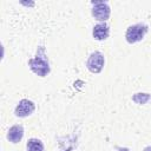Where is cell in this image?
Masks as SVG:
<instances>
[{
  "label": "cell",
  "instance_id": "cell-8",
  "mask_svg": "<svg viewBox=\"0 0 151 151\" xmlns=\"http://www.w3.org/2000/svg\"><path fill=\"white\" fill-rule=\"evenodd\" d=\"M27 151H44V144L38 138H31L28 139L26 144Z\"/></svg>",
  "mask_w": 151,
  "mask_h": 151
},
{
  "label": "cell",
  "instance_id": "cell-12",
  "mask_svg": "<svg viewBox=\"0 0 151 151\" xmlns=\"http://www.w3.org/2000/svg\"><path fill=\"white\" fill-rule=\"evenodd\" d=\"M143 151H151V145L150 146H146V147H144V150Z\"/></svg>",
  "mask_w": 151,
  "mask_h": 151
},
{
  "label": "cell",
  "instance_id": "cell-2",
  "mask_svg": "<svg viewBox=\"0 0 151 151\" xmlns=\"http://www.w3.org/2000/svg\"><path fill=\"white\" fill-rule=\"evenodd\" d=\"M149 27L145 24H136L130 26L125 32V39L129 44H136L140 41L147 33Z\"/></svg>",
  "mask_w": 151,
  "mask_h": 151
},
{
  "label": "cell",
  "instance_id": "cell-10",
  "mask_svg": "<svg viewBox=\"0 0 151 151\" xmlns=\"http://www.w3.org/2000/svg\"><path fill=\"white\" fill-rule=\"evenodd\" d=\"M117 151H130V149H127V147H117Z\"/></svg>",
  "mask_w": 151,
  "mask_h": 151
},
{
  "label": "cell",
  "instance_id": "cell-11",
  "mask_svg": "<svg viewBox=\"0 0 151 151\" xmlns=\"http://www.w3.org/2000/svg\"><path fill=\"white\" fill-rule=\"evenodd\" d=\"M21 4H22V5H26V6H34V2H24V1H22Z\"/></svg>",
  "mask_w": 151,
  "mask_h": 151
},
{
  "label": "cell",
  "instance_id": "cell-5",
  "mask_svg": "<svg viewBox=\"0 0 151 151\" xmlns=\"http://www.w3.org/2000/svg\"><path fill=\"white\" fill-rule=\"evenodd\" d=\"M35 110V105L32 100H28V99H21L17 107H15V116L17 117H20V118H25V117H28L31 116Z\"/></svg>",
  "mask_w": 151,
  "mask_h": 151
},
{
  "label": "cell",
  "instance_id": "cell-1",
  "mask_svg": "<svg viewBox=\"0 0 151 151\" xmlns=\"http://www.w3.org/2000/svg\"><path fill=\"white\" fill-rule=\"evenodd\" d=\"M28 66L33 73L39 77H46L50 73V64L44 46H39L35 55L28 60Z\"/></svg>",
  "mask_w": 151,
  "mask_h": 151
},
{
  "label": "cell",
  "instance_id": "cell-7",
  "mask_svg": "<svg viewBox=\"0 0 151 151\" xmlns=\"http://www.w3.org/2000/svg\"><path fill=\"white\" fill-rule=\"evenodd\" d=\"M22 137H24V127L21 125H13L7 132V139L13 144L19 143L22 139Z\"/></svg>",
  "mask_w": 151,
  "mask_h": 151
},
{
  "label": "cell",
  "instance_id": "cell-6",
  "mask_svg": "<svg viewBox=\"0 0 151 151\" xmlns=\"http://www.w3.org/2000/svg\"><path fill=\"white\" fill-rule=\"evenodd\" d=\"M110 34V27L106 22H100V24H97L94 27H93V31H92V35L96 40H105L107 39Z\"/></svg>",
  "mask_w": 151,
  "mask_h": 151
},
{
  "label": "cell",
  "instance_id": "cell-9",
  "mask_svg": "<svg viewBox=\"0 0 151 151\" xmlns=\"http://www.w3.org/2000/svg\"><path fill=\"white\" fill-rule=\"evenodd\" d=\"M150 99H151V96H150L149 93H136V94H133V97H132V100H133L136 104H139V105L147 103Z\"/></svg>",
  "mask_w": 151,
  "mask_h": 151
},
{
  "label": "cell",
  "instance_id": "cell-3",
  "mask_svg": "<svg viewBox=\"0 0 151 151\" xmlns=\"http://www.w3.org/2000/svg\"><path fill=\"white\" fill-rule=\"evenodd\" d=\"M110 6L106 1H92V15L98 21H106L110 17Z\"/></svg>",
  "mask_w": 151,
  "mask_h": 151
},
{
  "label": "cell",
  "instance_id": "cell-4",
  "mask_svg": "<svg viewBox=\"0 0 151 151\" xmlns=\"http://www.w3.org/2000/svg\"><path fill=\"white\" fill-rule=\"evenodd\" d=\"M104 64H105L104 54L99 51H94L90 54V57L87 59V63H86V67L92 73H99L103 70Z\"/></svg>",
  "mask_w": 151,
  "mask_h": 151
}]
</instances>
